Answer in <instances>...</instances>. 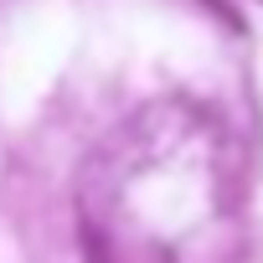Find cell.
<instances>
[{
  "label": "cell",
  "mask_w": 263,
  "mask_h": 263,
  "mask_svg": "<svg viewBox=\"0 0 263 263\" xmlns=\"http://www.w3.org/2000/svg\"><path fill=\"white\" fill-rule=\"evenodd\" d=\"M119 145L155 181V196L135 181L88 165L83 242L93 263H217L222 227L237 201L232 140L206 108H145L124 124Z\"/></svg>",
  "instance_id": "6da1fadb"
}]
</instances>
